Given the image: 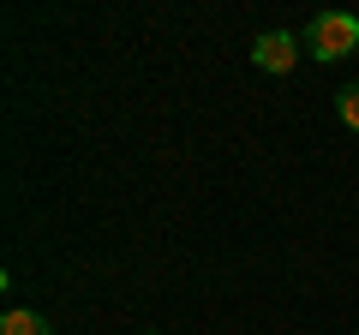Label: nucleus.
Instances as JSON below:
<instances>
[{
	"instance_id": "1",
	"label": "nucleus",
	"mask_w": 359,
	"mask_h": 335,
	"mask_svg": "<svg viewBox=\"0 0 359 335\" xmlns=\"http://www.w3.org/2000/svg\"><path fill=\"white\" fill-rule=\"evenodd\" d=\"M299 48L311 54V60H347V54L359 48V18L353 13H318L306 25V36H299Z\"/></svg>"
},
{
	"instance_id": "2",
	"label": "nucleus",
	"mask_w": 359,
	"mask_h": 335,
	"mask_svg": "<svg viewBox=\"0 0 359 335\" xmlns=\"http://www.w3.org/2000/svg\"><path fill=\"white\" fill-rule=\"evenodd\" d=\"M299 54H306V48H299V36H287V30H264V36L252 42V66H264V72H276V78L294 72Z\"/></svg>"
},
{
	"instance_id": "3",
	"label": "nucleus",
	"mask_w": 359,
	"mask_h": 335,
	"mask_svg": "<svg viewBox=\"0 0 359 335\" xmlns=\"http://www.w3.org/2000/svg\"><path fill=\"white\" fill-rule=\"evenodd\" d=\"M0 335H54V329H48L42 311H6L0 317Z\"/></svg>"
},
{
	"instance_id": "4",
	"label": "nucleus",
	"mask_w": 359,
	"mask_h": 335,
	"mask_svg": "<svg viewBox=\"0 0 359 335\" xmlns=\"http://www.w3.org/2000/svg\"><path fill=\"white\" fill-rule=\"evenodd\" d=\"M335 114H341V126H347V132H359V84L335 90Z\"/></svg>"
}]
</instances>
